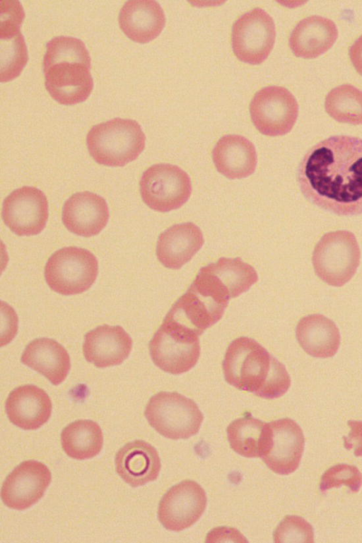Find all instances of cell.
Returning <instances> with one entry per match:
<instances>
[{
	"label": "cell",
	"mask_w": 362,
	"mask_h": 543,
	"mask_svg": "<svg viewBox=\"0 0 362 543\" xmlns=\"http://www.w3.org/2000/svg\"><path fill=\"white\" fill-rule=\"evenodd\" d=\"M297 181L305 198L340 216L362 214V139L336 135L304 155Z\"/></svg>",
	"instance_id": "1"
},
{
	"label": "cell",
	"mask_w": 362,
	"mask_h": 543,
	"mask_svg": "<svg viewBox=\"0 0 362 543\" xmlns=\"http://www.w3.org/2000/svg\"><path fill=\"white\" fill-rule=\"evenodd\" d=\"M223 371L229 385L267 399L281 397L291 383L285 366L257 341L246 337L230 342Z\"/></svg>",
	"instance_id": "2"
},
{
	"label": "cell",
	"mask_w": 362,
	"mask_h": 543,
	"mask_svg": "<svg viewBox=\"0 0 362 543\" xmlns=\"http://www.w3.org/2000/svg\"><path fill=\"white\" fill-rule=\"evenodd\" d=\"M90 61L84 42L78 38L57 36L48 41L43 72L51 97L65 105L87 100L93 89Z\"/></svg>",
	"instance_id": "3"
},
{
	"label": "cell",
	"mask_w": 362,
	"mask_h": 543,
	"mask_svg": "<svg viewBox=\"0 0 362 543\" xmlns=\"http://www.w3.org/2000/svg\"><path fill=\"white\" fill-rule=\"evenodd\" d=\"M145 143L146 136L136 121L118 117L94 125L86 136L90 156L109 167H122L136 160Z\"/></svg>",
	"instance_id": "4"
},
{
	"label": "cell",
	"mask_w": 362,
	"mask_h": 543,
	"mask_svg": "<svg viewBox=\"0 0 362 543\" xmlns=\"http://www.w3.org/2000/svg\"><path fill=\"white\" fill-rule=\"evenodd\" d=\"M361 250L355 235L346 230L326 233L315 245L312 262L325 283L340 287L348 283L360 264Z\"/></svg>",
	"instance_id": "5"
},
{
	"label": "cell",
	"mask_w": 362,
	"mask_h": 543,
	"mask_svg": "<svg viewBox=\"0 0 362 543\" xmlns=\"http://www.w3.org/2000/svg\"><path fill=\"white\" fill-rule=\"evenodd\" d=\"M149 424L165 438L187 439L196 435L204 415L191 399L175 392H160L152 396L144 411Z\"/></svg>",
	"instance_id": "6"
},
{
	"label": "cell",
	"mask_w": 362,
	"mask_h": 543,
	"mask_svg": "<svg viewBox=\"0 0 362 543\" xmlns=\"http://www.w3.org/2000/svg\"><path fill=\"white\" fill-rule=\"evenodd\" d=\"M98 274V262L89 250L66 247L54 252L45 267V278L54 291L64 296L79 294L90 288Z\"/></svg>",
	"instance_id": "7"
},
{
	"label": "cell",
	"mask_w": 362,
	"mask_h": 543,
	"mask_svg": "<svg viewBox=\"0 0 362 543\" xmlns=\"http://www.w3.org/2000/svg\"><path fill=\"white\" fill-rule=\"evenodd\" d=\"M258 280L255 268L240 257H221L200 269L192 286L198 292L227 304Z\"/></svg>",
	"instance_id": "8"
},
{
	"label": "cell",
	"mask_w": 362,
	"mask_h": 543,
	"mask_svg": "<svg viewBox=\"0 0 362 543\" xmlns=\"http://www.w3.org/2000/svg\"><path fill=\"white\" fill-rule=\"evenodd\" d=\"M154 364L163 371L178 375L192 369L200 355L199 336L163 320L149 342Z\"/></svg>",
	"instance_id": "9"
},
{
	"label": "cell",
	"mask_w": 362,
	"mask_h": 543,
	"mask_svg": "<svg viewBox=\"0 0 362 543\" xmlns=\"http://www.w3.org/2000/svg\"><path fill=\"white\" fill-rule=\"evenodd\" d=\"M144 202L151 209L168 212L180 208L190 197L192 183L181 168L155 164L146 170L139 182Z\"/></svg>",
	"instance_id": "10"
},
{
	"label": "cell",
	"mask_w": 362,
	"mask_h": 543,
	"mask_svg": "<svg viewBox=\"0 0 362 543\" xmlns=\"http://www.w3.org/2000/svg\"><path fill=\"white\" fill-rule=\"evenodd\" d=\"M298 103L286 88L269 86L258 90L250 104L252 122L262 134L283 136L289 133L298 116Z\"/></svg>",
	"instance_id": "11"
},
{
	"label": "cell",
	"mask_w": 362,
	"mask_h": 543,
	"mask_svg": "<svg viewBox=\"0 0 362 543\" xmlns=\"http://www.w3.org/2000/svg\"><path fill=\"white\" fill-rule=\"evenodd\" d=\"M276 28L272 17L264 9L255 8L233 23L231 43L241 62L252 65L264 62L273 49Z\"/></svg>",
	"instance_id": "12"
},
{
	"label": "cell",
	"mask_w": 362,
	"mask_h": 543,
	"mask_svg": "<svg viewBox=\"0 0 362 543\" xmlns=\"http://www.w3.org/2000/svg\"><path fill=\"white\" fill-rule=\"evenodd\" d=\"M1 215L6 226L17 235H37L48 220L47 197L35 187L16 189L4 199Z\"/></svg>",
	"instance_id": "13"
},
{
	"label": "cell",
	"mask_w": 362,
	"mask_h": 543,
	"mask_svg": "<svg viewBox=\"0 0 362 543\" xmlns=\"http://www.w3.org/2000/svg\"><path fill=\"white\" fill-rule=\"evenodd\" d=\"M206 503L203 488L194 481L185 480L163 495L159 503L158 518L165 529L180 532L199 520Z\"/></svg>",
	"instance_id": "14"
},
{
	"label": "cell",
	"mask_w": 362,
	"mask_h": 543,
	"mask_svg": "<svg viewBox=\"0 0 362 543\" xmlns=\"http://www.w3.org/2000/svg\"><path fill=\"white\" fill-rule=\"evenodd\" d=\"M51 479V472L45 464L33 460L24 461L4 481L1 499L10 508L27 509L43 496Z\"/></svg>",
	"instance_id": "15"
},
{
	"label": "cell",
	"mask_w": 362,
	"mask_h": 543,
	"mask_svg": "<svg viewBox=\"0 0 362 543\" xmlns=\"http://www.w3.org/2000/svg\"><path fill=\"white\" fill-rule=\"evenodd\" d=\"M271 444L262 457L266 465L281 475L293 473L299 466L305 446V438L300 426L289 418L269 422Z\"/></svg>",
	"instance_id": "16"
},
{
	"label": "cell",
	"mask_w": 362,
	"mask_h": 543,
	"mask_svg": "<svg viewBox=\"0 0 362 543\" xmlns=\"http://www.w3.org/2000/svg\"><path fill=\"white\" fill-rule=\"evenodd\" d=\"M227 305L190 286L173 305L164 320L199 336L221 319Z\"/></svg>",
	"instance_id": "17"
},
{
	"label": "cell",
	"mask_w": 362,
	"mask_h": 543,
	"mask_svg": "<svg viewBox=\"0 0 362 543\" xmlns=\"http://www.w3.org/2000/svg\"><path fill=\"white\" fill-rule=\"evenodd\" d=\"M62 219L68 230L76 235L86 238L96 235L109 220L107 204L97 194L77 192L64 202Z\"/></svg>",
	"instance_id": "18"
},
{
	"label": "cell",
	"mask_w": 362,
	"mask_h": 543,
	"mask_svg": "<svg viewBox=\"0 0 362 543\" xmlns=\"http://www.w3.org/2000/svg\"><path fill=\"white\" fill-rule=\"evenodd\" d=\"M132 349V339L119 325H103L88 332L83 352L86 360L97 368L121 364Z\"/></svg>",
	"instance_id": "19"
},
{
	"label": "cell",
	"mask_w": 362,
	"mask_h": 543,
	"mask_svg": "<svg viewBox=\"0 0 362 543\" xmlns=\"http://www.w3.org/2000/svg\"><path fill=\"white\" fill-rule=\"evenodd\" d=\"M5 409L13 424L24 430H35L49 420L52 402L43 389L34 385H25L10 392Z\"/></svg>",
	"instance_id": "20"
},
{
	"label": "cell",
	"mask_w": 362,
	"mask_h": 543,
	"mask_svg": "<svg viewBox=\"0 0 362 543\" xmlns=\"http://www.w3.org/2000/svg\"><path fill=\"white\" fill-rule=\"evenodd\" d=\"M115 462L117 474L132 487L155 481L161 467L156 448L141 440L122 447L116 454Z\"/></svg>",
	"instance_id": "21"
},
{
	"label": "cell",
	"mask_w": 362,
	"mask_h": 543,
	"mask_svg": "<svg viewBox=\"0 0 362 543\" xmlns=\"http://www.w3.org/2000/svg\"><path fill=\"white\" fill-rule=\"evenodd\" d=\"M204 243L202 232L197 225L192 222L176 224L159 235L157 258L164 267L178 269L192 259Z\"/></svg>",
	"instance_id": "22"
},
{
	"label": "cell",
	"mask_w": 362,
	"mask_h": 543,
	"mask_svg": "<svg viewBox=\"0 0 362 543\" xmlns=\"http://www.w3.org/2000/svg\"><path fill=\"white\" fill-rule=\"evenodd\" d=\"M118 21L121 30L130 40L144 44L161 33L165 25V16L156 1L132 0L120 9Z\"/></svg>",
	"instance_id": "23"
},
{
	"label": "cell",
	"mask_w": 362,
	"mask_h": 543,
	"mask_svg": "<svg viewBox=\"0 0 362 543\" xmlns=\"http://www.w3.org/2000/svg\"><path fill=\"white\" fill-rule=\"evenodd\" d=\"M338 36V28L333 21L313 15L298 23L290 35L288 45L296 57L315 59L328 51Z\"/></svg>",
	"instance_id": "24"
},
{
	"label": "cell",
	"mask_w": 362,
	"mask_h": 543,
	"mask_svg": "<svg viewBox=\"0 0 362 543\" xmlns=\"http://www.w3.org/2000/svg\"><path fill=\"white\" fill-rule=\"evenodd\" d=\"M212 158L217 170L231 180L250 176L257 163L254 144L238 134L222 136L213 149Z\"/></svg>",
	"instance_id": "25"
},
{
	"label": "cell",
	"mask_w": 362,
	"mask_h": 543,
	"mask_svg": "<svg viewBox=\"0 0 362 543\" xmlns=\"http://www.w3.org/2000/svg\"><path fill=\"white\" fill-rule=\"evenodd\" d=\"M21 361L54 385L66 379L71 368V360L66 349L49 338H38L30 341L24 349Z\"/></svg>",
	"instance_id": "26"
},
{
	"label": "cell",
	"mask_w": 362,
	"mask_h": 543,
	"mask_svg": "<svg viewBox=\"0 0 362 543\" xmlns=\"http://www.w3.org/2000/svg\"><path fill=\"white\" fill-rule=\"evenodd\" d=\"M296 336L303 349L317 358L334 356L340 344L339 330L336 324L321 314L302 317L296 326Z\"/></svg>",
	"instance_id": "27"
},
{
	"label": "cell",
	"mask_w": 362,
	"mask_h": 543,
	"mask_svg": "<svg viewBox=\"0 0 362 543\" xmlns=\"http://www.w3.org/2000/svg\"><path fill=\"white\" fill-rule=\"evenodd\" d=\"M231 448L245 457H262L271 444L269 423L252 417L250 414L233 421L227 427Z\"/></svg>",
	"instance_id": "28"
},
{
	"label": "cell",
	"mask_w": 362,
	"mask_h": 543,
	"mask_svg": "<svg viewBox=\"0 0 362 543\" xmlns=\"http://www.w3.org/2000/svg\"><path fill=\"white\" fill-rule=\"evenodd\" d=\"M61 443L66 454L76 460L96 456L103 445L100 426L91 420H77L68 424L61 434Z\"/></svg>",
	"instance_id": "29"
},
{
	"label": "cell",
	"mask_w": 362,
	"mask_h": 543,
	"mask_svg": "<svg viewBox=\"0 0 362 543\" xmlns=\"http://www.w3.org/2000/svg\"><path fill=\"white\" fill-rule=\"evenodd\" d=\"M328 115L339 122L362 124V90L351 84L332 89L325 98Z\"/></svg>",
	"instance_id": "30"
},
{
	"label": "cell",
	"mask_w": 362,
	"mask_h": 543,
	"mask_svg": "<svg viewBox=\"0 0 362 543\" xmlns=\"http://www.w3.org/2000/svg\"><path fill=\"white\" fill-rule=\"evenodd\" d=\"M1 82L18 77L27 64L28 55L21 31L0 35Z\"/></svg>",
	"instance_id": "31"
},
{
	"label": "cell",
	"mask_w": 362,
	"mask_h": 543,
	"mask_svg": "<svg viewBox=\"0 0 362 543\" xmlns=\"http://www.w3.org/2000/svg\"><path fill=\"white\" fill-rule=\"evenodd\" d=\"M343 484L353 492L359 491L362 485V474L356 466L337 464L331 467L322 476L320 490L325 492Z\"/></svg>",
	"instance_id": "32"
},
{
	"label": "cell",
	"mask_w": 362,
	"mask_h": 543,
	"mask_svg": "<svg viewBox=\"0 0 362 543\" xmlns=\"http://www.w3.org/2000/svg\"><path fill=\"white\" fill-rule=\"evenodd\" d=\"M275 542H314V530L304 518L287 515L274 532Z\"/></svg>",
	"instance_id": "33"
},
{
	"label": "cell",
	"mask_w": 362,
	"mask_h": 543,
	"mask_svg": "<svg viewBox=\"0 0 362 543\" xmlns=\"http://www.w3.org/2000/svg\"><path fill=\"white\" fill-rule=\"evenodd\" d=\"M0 33L21 30L25 18L23 8L18 1H1Z\"/></svg>",
	"instance_id": "34"
},
{
	"label": "cell",
	"mask_w": 362,
	"mask_h": 543,
	"mask_svg": "<svg viewBox=\"0 0 362 543\" xmlns=\"http://www.w3.org/2000/svg\"><path fill=\"white\" fill-rule=\"evenodd\" d=\"M350 432L344 436V446L346 449L354 450L356 457H362V421L349 420L347 422Z\"/></svg>",
	"instance_id": "35"
},
{
	"label": "cell",
	"mask_w": 362,
	"mask_h": 543,
	"mask_svg": "<svg viewBox=\"0 0 362 543\" xmlns=\"http://www.w3.org/2000/svg\"><path fill=\"white\" fill-rule=\"evenodd\" d=\"M349 55L355 69L362 76V35L349 47Z\"/></svg>",
	"instance_id": "36"
}]
</instances>
